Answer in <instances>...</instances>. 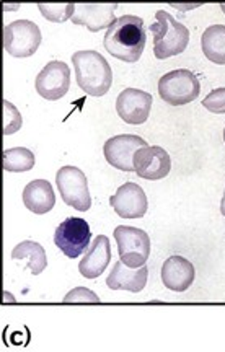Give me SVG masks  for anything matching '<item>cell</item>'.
I'll use <instances>...</instances> for the list:
<instances>
[{
  "label": "cell",
  "mask_w": 225,
  "mask_h": 352,
  "mask_svg": "<svg viewBox=\"0 0 225 352\" xmlns=\"http://www.w3.org/2000/svg\"><path fill=\"white\" fill-rule=\"evenodd\" d=\"M202 52L211 63L225 65V25H213L201 36Z\"/></svg>",
  "instance_id": "obj_20"
},
{
  "label": "cell",
  "mask_w": 225,
  "mask_h": 352,
  "mask_svg": "<svg viewBox=\"0 0 225 352\" xmlns=\"http://www.w3.org/2000/svg\"><path fill=\"white\" fill-rule=\"evenodd\" d=\"M147 142L134 134H121L108 139L103 145L107 162L121 171H134V155L145 147Z\"/></svg>",
  "instance_id": "obj_10"
},
{
  "label": "cell",
  "mask_w": 225,
  "mask_h": 352,
  "mask_svg": "<svg viewBox=\"0 0 225 352\" xmlns=\"http://www.w3.org/2000/svg\"><path fill=\"white\" fill-rule=\"evenodd\" d=\"M224 142H225V129H224Z\"/></svg>",
  "instance_id": "obj_29"
},
{
  "label": "cell",
  "mask_w": 225,
  "mask_h": 352,
  "mask_svg": "<svg viewBox=\"0 0 225 352\" xmlns=\"http://www.w3.org/2000/svg\"><path fill=\"white\" fill-rule=\"evenodd\" d=\"M156 20L149 30L153 34V54L157 59L163 60L184 52L189 43V30L186 26L165 10H158Z\"/></svg>",
  "instance_id": "obj_3"
},
{
  "label": "cell",
  "mask_w": 225,
  "mask_h": 352,
  "mask_svg": "<svg viewBox=\"0 0 225 352\" xmlns=\"http://www.w3.org/2000/svg\"><path fill=\"white\" fill-rule=\"evenodd\" d=\"M38 8L44 19L52 23H64L72 20L75 13V3H38Z\"/></svg>",
  "instance_id": "obj_22"
},
{
  "label": "cell",
  "mask_w": 225,
  "mask_h": 352,
  "mask_svg": "<svg viewBox=\"0 0 225 352\" xmlns=\"http://www.w3.org/2000/svg\"><path fill=\"white\" fill-rule=\"evenodd\" d=\"M109 204L122 219H142L149 209L147 196L136 183H125L118 188L116 195L109 197Z\"/></svg>",
  "instance_id": "obj_13"
},
{
  "label": "cell",
  "mask_w": 225,
  "mask_h": 352,
  "mask_svg": "<svg viewBox=\"0 0 225 352\" xmlns=\"http://www.w3.org/2000/svg\"><path fill=\"white\" fill-rule=\"evenodd\" d=\"M220 8H222V12L225 13V3H220Z\"/></svg>",
  "instance_id": "obj_28"
},
{
  "label": "cell",
  "mask_w": 225,
  "mask_h": 352,
  "mask_svg": "<svg viewBox=\"0 0 225 352\" xmlns=\"http://www.w3.org/2000/svg\"><path fill=\"white\" fill-rule=\"evenodd\" d=\"M65 303H98L100 297L95 292H92L90 289L85 287H75L70 290L67 296L64 297Z\"/></svg>",
  "instance_id": "obj_25"
},
{
  "label": "cell",
  "mask_w": 225,
  "mask_h": 352,
  "mask_svg": "<svg viewBox=\"0 0 225 352\" xmlns=\"http://www.w3.org/2000/svg\"><path fill=\"white\" fill-rule=\"evenodd\" d=\"M194 266L186 258L170 256L162 266V283L167 289L173 292H184L191 287L194 283Z\"/></svg>",
  "instance_id": "obj_16"
},
{
  "label": "cell",
  "mask_w": 225,
  "mask_h": 352,
  "mask_svg": "<svg viewBox=\"0 0 225 352\" xmlns=\"http://www.w3.org/2000/svg\"><path fill=\"white\" fill-rule=\"evenodd\" d=\"M220 212H222V215H225V191H224L222 201H220Z\"/></svg>",
  "instance_id": "obj_27"
},
{
  "label": "cell",
  "mask_w": 225,
  "mask_h": 352,
  "mask_svg": "<svg viewBox=\"0 0 225 352\" xmlns=\"http://www.w3.org/2000/svg\"><path fill=\"white\" fill-rule=\"evenodd\" d=\"M202 107L215 114H225V88H215L202 100Z\"/></svg>",
  "instance_id": "obj_24"
},
{
  "label": "cell",
  "mask_w": 225,
  "mask_h": 352,
  "mask_svg": "<svg viewBox=\"0 0 225 352\" xmlns=\"http://www.w3.org/2000/svg\"><path fill=\"white\" fill-rule=\"evenodd\" d=\"M113 235L118 243L119 261L132 270L145 266L150 256V239L147 232L136 227L119 226L114 228Z\"/></svg>",
  "instance_id": "obj_5"
},
{
  "label": "cell",
  "mask_w": 225,
  "mask_h": 352,
  "mask_svg": "<svg viewBox=\"0 0 225 352\" xmlns=\"http://www.w3.org/2000/svg\"><path fill=\"white\" fill-rule=\"evenodd\" d=\"M36 91L44 100L57 101L64 98L70 88V69L63 60H51L44 65V69L38 74Z\"/></svg>",
  "instance_id": "obj_9"
},
{
  "label": "cell",
  "mask_w": 225,
  "mask_h": 352,
  "mask_svg": "<svg viewBox=\"0 0 225 352\" xmlns=\"http://www.w3.org/2000/svg\"><path fill=\"white\" fill-rule=\"evenodd\" d=\"M201 85L197 77L188 69H176L158 80V95L171 107H183L200 98Z\"/></svg>",
  "instance_id": "obj_4"
},
{
  "label": "cell",
  "mask_w": 225,
  "mask_h": 352,
  "mask_svg": "<svg viewBox=\"0 0 225 352\" xmlns=\"http://www.w3.org/2000/svg\"><path fill=\"white\" fill-rule=\"evenodd\" d=\"M149 271L147 267H138V270H132L127 267L122 261H118L114 264L113 271L109 272L107 285L111 290H127V292H140L144 290L145 284H147Z\"/></svg>",
  "instance_id": "obj_17"
},
{
  "label": "cell",
  "mask_w": 225,
  "mask_h": 352,
  "mask_svg": "<svg viewBox=\"0 0 225 352\" xmlns=\"http://www.w3.org/2000/svg\"><path fill=\"white\" fill-rule=\"evenodd\" d=\"M171 7H176L178 10H191V8L201 7V3H188V6H180V3H171Z\"/></svg>",
  "instance_id": "obj_26"
},
{
  "label": "cell",
  "mask_w": 225,
  "mask_h": 352,
  "mask_svg": "<svg viewBox=\"0 0 225 352\" xmlns=\"http://www.w3.org/2000/svg\"><path fill=\"white\" fill-rule=\"evenodd\" d=\"M23 126V118L15 104L3 100V135H12Z\"/></svg>",
  "instance_id": "obj_23"
},
{
  "label": "cell",
  "mask_w": 225,
  "mask_h": 352,
  "mask_svg": "<svg viewBox=\"0 0 225 352\" xmlns=\"http://www.w3.org/2000/svg\"><path fill=\"white\" fill-rule=\"evenodd\" d=\"M56 184L65 204L78 212L92 208V196L88 191L87 176L77 166H63L56 175Z\"/></svg>",
  "instance_id": "obj_7"
},
{
  "label": "cell",
  "mask_w": 225,
  "mask_h": 352,
  "mask_svg": "<svg viewBox=\"0 0 225 352\" xmlns=\"http://www.w3.org/2000/svg\"><path fill=\"white\" fill-rule=\"evenodd\" d=\"M77 85L90 96H103L113 85V72L108 60L96 51H77L72 56Z\"/></svg>",
  "instance_id": "obj_2"
},
{
  "label": "cell",
  "mask_w": 225,
  "mask_h": 352,
  "mask_svg": "<svg viewBox=\"0 0 225 352\" xmlns=\"http://www.w3.org/2000/svg\"><path fill=\"white\" fill-rule=\"evenodd\" d=\"M39 26L32 20H15L3 28V47L13 57H30L41 44Z\"/></svg>",
  "instance_id": "obj_6"
},
{
  "label": "cell",
  "mask_w": 225,
  "mask_h": 352,
  "mask_svg": "<svg viewBox=\"0 0 225 352\" xmlns=\"http://www.w3.org/2000/svg\"><path fill=\"white\" fill-rule=\"evenodd\" d=\"M152 95L138 88H126L116 100V111L126 124L140 126L149 120L152 109Z\"/></svg>",
  "instance_id": "obj_11"
},
{
  "label": "cell",
  "mask_w": 225,
  "mask_h": 352,
  "mask_svg": "<svg viewBox=\"0 0 225 352\" xmlns=\"http://www.w3.org/2000/svg\"><path fill=\"white\" fill-rule=\"evenodd\" d=\"M34 153L25 147L7 148L3 152V170L12 173H23V171L33 170Z\"/></svg>",
  "instance_id": "obj_21"
},
{
  "label": "cell",
  "mask_w": 225,
  "mask_h": 352,
  "mask_svg": "<svg viewBox=\"0 0 225 352\" xmlns=\"http://www.w3.org/2000/svg\"><path fill=\"white\" fill-rule=\"evenodd\" d=\"M147 43L144 20L136 15H122L105 33L103 46L114 59L122 63H138Z\"/></svg>",
  "instance_id": "obj_1"
},
{
  "label": "cell",
  "mask_w": 225,
  "mask_h": 352,
  "mask_svg": "<svg viewBox=\"0 0 225 352\" xmlns=\"http://www.w3.org/2000/svg\"><path fill=\"white\" fill-rule=\"evenodd\" d=\"M116 8L118 3H75V13L70 21L74 25L87 26L92 33H96L103 28H109L116 21Z\"/></svg>",
  "instance_id": "obj_14"
},
{
  "label": "cell",
  "mask_w": 225,
  "mask_h": 352,
  "mask_svg": "<svg viewBox=\"0 0 225 352\" xmlns=\"http://www.w3.org/2000/svg\"><path fill=\"white\" fill-rule=\"evenodd\" d=\"M171 158L165 148L158 145H145L134 155V171L140 178L156 182L169 176Z\"/></svg>",
  "instance_id": "obj_12"
},
{
  "label": "cell",
  "mask_w": 225,
  "mask_h": 352,
  "mask_svg": "<svg viewBox=\"0 0 225 352\" xmlns=\"http://www.w3.org/2000/svg\"><path fill=\"white\" fill-rule=\"evenodd\" d=\"M23 204L33 214L43 215L54 209L56 195L51 183L46 179H34L23 189Z\"/></svg>",
  "instance_id": "obj_18"
},
{
  "label": "cell",
  "mask_w": 225,
  "mask_h": 352,
  "mask_svg": "<svg viewBox=\"0 0 225 352\" xmlns=\"http://www.w3.org/2000/svg\"><path fill=\"white\" fill-rule=\"evenodd\" d=\"M111 261V245L109 239L105 235H98L88 246L87 253L78 264V272L85 279H96L101 276Z\"/></svg>",
  "instance_id": "obj_15"
},
{
  "label": "cell",
  "mask_w": 225,
  "mask_h": 352,
  "mask_svg": "<svg viewBox=\"0 0 225 352\" xmlns=\"http://www.w3.org/2000/svg\"><path fill=\"white\" fill-rule=\"evenodd\" d=\"M13 261L25 263V267L32 272L33 276L41 274L47 267V258L44 248L36 241L25 240L13 248L12 252Z\"/></svg>",
  "instance_id": "obj_19"
},
{
  "label": "cell",
  "mask_w": 225,
  "mask_h": 352,
  "mask_svg": "<svg viewBox=\"0 0 225 352\" xmlns=\"http://www.w3.org/2000/svg\"><path fill=\"white\" fill-rule=\"evenodd\" d=\"M92 230L87 220L81 217L65 219L54 233V245L67 258H78L88 250Z\"/></svg>",
  "instance_id": "obj_8"
}]
</instances>
